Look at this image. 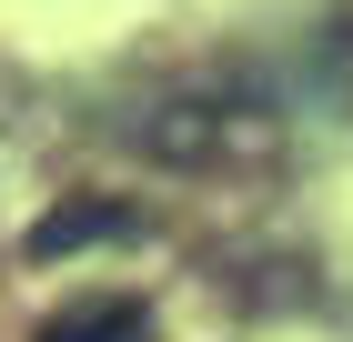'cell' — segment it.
<instances>
[{
	"mask_svg": "<svg viewBox=\"0 0 353 342\" xmlns=\"http://www.w3.org/2000/svg\"><path fill=\"white\" fill-rule=\"evenodd\" d=\"M41 342H152V312L141 302H111V292H91V302H71V312L41 322Z\"/></svg>",
	"mask_w": 353,
	"mask_h": 342,
	"instance_id": "1",
	"label": "cell"
},
{
	"mask_svg": "<svg viewBox=\"0 0 353 342\" xmlns=\"http://www.w3.org/2000/svg\"><path fill=\"white\" fill-rule=\"evenodd\" d=\"M111 232H132V211H111V202H81V211H51V222L30 232V252L51 262V252H71V242H111Z\"/></svg>",
	"mask_w": 353,
	"mask_h": 342,
	"instance_id": "2",
	"label": "cell"
}]
</instances>
